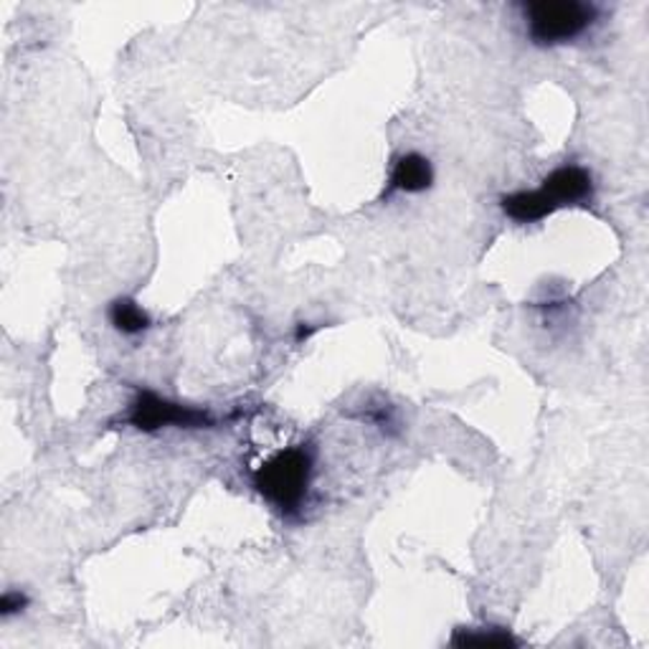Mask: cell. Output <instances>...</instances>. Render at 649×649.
<instances>
[{
  "label": "cell",
  "instance_id": "7a4b0ae2",
  "mask_svg": "<svg viewBox=\"0 0 649 649\" xmlns=\"http://www.w3.org/2000/svg\"><path fill=\"white\" fill-rule=\"evenodd\" d=\"M315 475V452L310 444L287 446L257 467L251 485L282 517H297L307 505Z\"/></svg>",
  "mask_w": 649,
  "mask_h": 649
},
{
  "label": "cell",
  "instance_id": "52a82bcc",
  "mask_svg": "<svg viewBox=\"0 0 649 649\" xmlns=\"http://www.w3.org/2000/svg\"><path fill=\"white\" fill-rule=\"evenodd\" d=\"M454 647H490V649H510L521 647V639L513 637V631L505 627H459L454 629L449 639Z\"/></svg>",
  "mask_w": 649,
  "mask_h": 649
},
{
  "label": "cell",
  "instance_id": "6da1fadb",
  "mask_svg": "<svg viewBox=\"0 0 649 649\" xmlns=\"http://www.w3.org/2000/svg\"><path fill=\"white\" fill-rule=\"evenodd\" d=\"M596 196L594 175L581 166H561L543 178L538 189L500 196V208L515 224H538L561 208L589 206Z\"/></svg>",
  "mask_w": 649,
  "mask_h": 649
},
{
  "label": "cell",
  "instance_id": "277c9868",
  "mask_svg": "<svg viewBox=\"0 0 649 649\" xmlns=\"http://www.w3.org/2000/svg\"><path fill=\"white\" fill-rule=\"evenodd\" d=\"M125 424L137 432H160V429H216L218 419L203 406L181 403L150 388H137L135 399L127 406Z\"/></svg>",
  "mask_w": 649,
  "mask_h": 649
},
{
  "label": "cell",
  "instance_id": "ba28073f",
  "mask_svg": "<svg viewBox=\"0 0 649 649\" xmlns=\"http://www.w3.org/2000/svg\"><path fill=\"white\" fill-rule=\"evenodd\" d=\"M363 419H368L373 426H378L380 432L394 436L399 432V419H396V411L391 406H378V409H368L363 413Z\"/></svg>",
  "mask_w": 649,
  "mask_h": 649
},
{
  "label": "cell",
  "instance_id": "9c48e42d",
  "mask_svg": "<svg viewBox=\"0 0 649 649\" xmlns=\"http://www.w3.org/2000/svg\"><path fill=\"white\" fill-rule=\"evenodd\" d=\"M29 604H31V599H29L26 591H21V589L5 591L3 599H0V616H3V619H11V616L26 612Z\"/></svg>",
  "mask_w": 649,
  "mask_h": 649
},
{
  "label": "cell",
  "instance_id": "3957f363",
  "mask_svg": "<svg viewBox=\"0 0 649 649\" xmlns=\"http://www.w3.org/2000/svg\"><path fill=\"white\" fill-rule=\"evenodd\" d=\"M525 36L533 46L573 44L602 21V8L587 0H533L521 5Z\"/></svg>",
  "mask_w": 649,
  "mask_h": 649
},
{
  "label": "cell",
  "instance_id": "5b68a950",
  "mask_svg": "<svg viewBox=\"0 0 649 649\" xmlns=\"http://www.w3.org/2000/svg\"><path fill=\"white\" fill-rule=\"evenodd\" d=\"M434 185V166L432 160L421 152H403L396 158L391 175H388V189L384 191V198H391L394 193H424Z\"/></svg>",
  "mask_w": 649,
  "mask_h": 649
},
{
  "label": "cell",
  "instance_id": "30bf717a",
  "mask_svg": "<svg viewBox=\"0 0 649 649\" xmlns=\"http://www.w3.org/2000/svg\"><path fill=\"white\" fill-rule=\"evenodd\" d=\"M315 330H318V328H315V324H310V322H299V324H297V332H295V340H297V343H303V340L310 338Z\"/></svg>",
  "mask_w": 649,
  "mask_h": 649
},
{
  "label": "cell",
  "instance_id": "8992f818",
  "mask_svg": "<svg viewBox=\"0 0 649 649\" xmlns=\"http://www.w3.org/2000/svg\"><path fill=\"white\" fill-rule=\"evenodd\" d=\"M107 320L119 335L137 338L152 328V318L145 307L133 297H117L107 307Z\"/></svg>",
  "mask_w": 649,
  "mask_h": 649
}]
</instances>
